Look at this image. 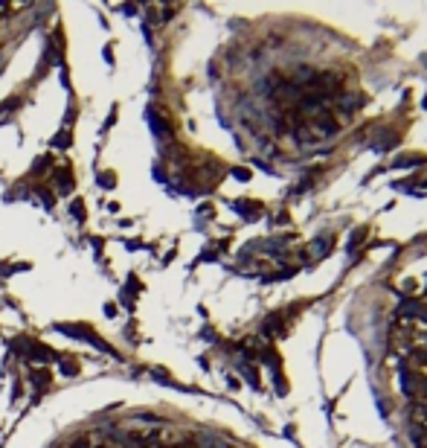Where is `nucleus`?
<instances>
[{
  "mask_svg": "<svg viewBox=\"0 0 427 448\" xmlns=\"http://www.w3.org/2000/svg\"><path fill=\"white\" fill-rule=\"evenodd\" d=\"M337 105H340L343 114H355V111H360V108L366 105V96L363 94H340L337 96Z\"/></svg>",
  "mask_w": 427,
  "mask_h": 448,
  "instance_id": "nucleus-1",
  "label": "nucleus"
},
{
  "mask_svg": "<svg viewBox=\"0 0 427 448\" xmlns=\"http://www.w3.org/2000/svg\"><path fill=\"white\" fill-rule=\"evenodd\" d=\"M331 245H335V236H320L311 248H308V253H317V259H320V256H325V253L331 250Z\"/></svg>",
  "mask_w": 427,
  "mask_h": 448,
  "instance_id": "nucleus-2",
  "label": "nucleus"
},
{
  "mask_svg": "<svg viewBox=\"0 0 427 448\" xmlns=\"http://www.w3.org/2000/svg\"><path fill=\"white\" fill-rule=\"evenodd\" d=\"M395 288H398L404 297H413L418 291V280H416V277H404V280H398V283H395Z\"/></svg>",
  "mask_w": 427,
  "mask_h": 448,
  "instance_id": "nucleus-3",
  "label": "nucleus"
},
{
  "mask_svg": "<svg viewBox=\"0 0 427 448\" xmlns=\"http://www.w3.org/2000/svg\"><path fill=\"white\" fill-rule=\"evenodd\" d=\"M239 210L247 218H259L262 215V204H256V201H239Z\"/></svg>",
  "mask_w": 427,
  "mask_h": 448,
  "instance_id": "nucleus-4",
  "label": "nucleus"
},
{
  "mask_svg": "<svg viewBox=\"0 0 427 448\" xmlns=\"http://www.w3.org/2000/svg\"><path fill=\"white\" fill-rule=\"evenodd\" d=\"M360 239H366V230H355V236H352V242H349V250H355L360 245Z\"/></svg>",
  "mask_w": 427,
  "mask_h": 448,
  "instance_id": "nucleus-5",
  "label": "nucleus"
},
{
  "mask_svg": "<svg viewBox=\"0 0 427 448\" xmlns=\"http://www.w3.org/2000/svg\"><path fill=\"white\" fill-rule=\"evenodd\" d=\"M67 143H70L67 134H58V137H56V146H67Z\"/></svg>",
  "mask_w": 427,
  "mask_h": 448,
  "instance_id": "nucleus-6",
  "label": "nucleus"
}]
</instances>
